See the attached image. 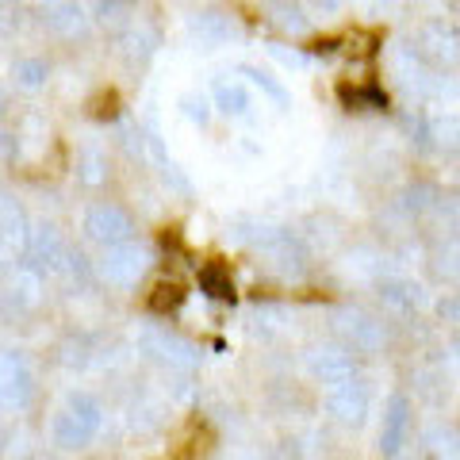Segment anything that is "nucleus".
Here are the masks:
<instances>
[{"label": "nucleus", "instance_id": "obj_1", "mask_svg": "<svg viewBox=\"0 0 460 460\" xmlns=\"http://www.w3.org/2000/svg\"><path fill=\"white\" fill-rule=\"evenodd\" d=\"M100 429V402L89 395H74L66 402V411L54 419V441L62 449H81L89 445Z\"/></svg>", "mask_w": 460, "mask_h": 460}, {"label": "nucleus", "instance_id": "obj_2", "mask_svg": "<svg viewBox=\"0 0 460 460\" xmlns=\"http://www.w3.org/2000/svg\"><path fill=\"white\" fill-rule=\"evenodd\" d=\"M411 50L438 69L456 66L460 62V31L449 20H426V23H419V31H414Z\"/></svg>", "mask_w": 460, "mask_h": 460}, {"label": "nucleus", "instance_id": "obj_3", "mask_svg": "<svg viewBox=\"0 0 460 460\" xmlns=\"http://www.w3.org/2000/svg\"><path fill=\"white\" fill-rule=\"evenodd\" d=\"M84 230H89V238L104 242V246H119V242H131L135 223L123 208L96 204V208H89V215H84Z\"/></svg>", "mask_w": 460, "mask_h": 460}, {"label": "nucleus", "instance_id": "obj_4", "mask_svg": "<svg viewBox=\"0 0 460 460\" xmlns=\"http://www.w3.org/2000/svg\"><path fill=\"white\" fill-rule=\"evenodd\" d=\"M326 411L334 414L338 422H345V426H361L365 414H368V392H365V384H357V380L338 384L334 392H330V399H326Z\"/></svg>", "mask_w": 460, "mask_h": 460}, {"label": "nucleus", "instance_id": "obj_5", "mask_svg": "<svg viewBox=\"0 0 460 460\" xmlns=\"http://www.w3.org/2000/svg\"><path fill=\"white\" fill-rule=\"evenodd\" d=\"M407 429H411V402H407V395H392L387 399V411H384V429H380L384 456H395L402 449Z\"/></svg>", "mask_w": 460, "mask_h": 460}, {"label": "nucleus", "instance_id": "obj_6", "mask_svg": "<svg viewBox=\"0 0 460 460\" xmlns=\"http://www.w3.org/2000/svg\"><path fill=\"white\" fill-rule=\"evenodd\" d=\"M142 269H146V253L135 250L131 242H119V246H108L104 253V277L115 280V284H131L142 277Z\"/></svg>", "mask_w": 460, "mask_h": 460}, {"label": "nucleus", "instance_id": "obj_7", "mask_svg": "<svg viewBox=\"0 0 460 460\" xmlns=\"http://www.w3.org/2000/svg\"><path fill=\"white\" fill-rule=\"evenodd\" d=\"M31 399V376L16 357L0 353V407H23Z\"/></svg>", "mask_w": 460, "mask_h": 460}, {"label": "nucleus", "instance_id": "obj_8", "mask_svg": "<svg viewBox=\"0 0 460 460\" xmlns=\"http://www.w3.org/2000/svg\"><path fill=\"white\" fill-rule=\"evenodd\" d=\"M234 35H238V23H234V16H226V12H199L192 20V39H199L208 50L226 47Z\"/></svg>", "mask_w": 460, "mask_h": 460}, {"label": "nucleus", "instance_id": "obj_9", "mask_svg": "<svg viewBox=\"0 0 460 460\" xmlns=\"http://www.w3.org/2000/svg\"><path fill=\"white\" fill-rule=\"evenodd\" d=\"M261 12H265V20L272 27H280V31H288V35H304L307 23H311L299 0H261Z\"/></svg>", "mask_w": 460, "mask_h": 460}, {"label": "nucleus", "instance_id": "obj_10", "mask_svg": "<svg viewBox=\"0 0 460 460\" xmlns=\"http://www.w3.org/2000/svg\"><path fill=\"white\" fill-rule=\"evenodd\" d=\"M311 372L314 376H323V384H345V380H353V361H349V353H341V349H314L311 353Z\"/></svg>", "mask_w": 460, "mask_h": 460}, {"label": "nucleus", "instance_id": "obj_11", "mask_svg": "<svg viewBox=\"0 0 460 460\" xmlns=\"http://www.w3.org/2000/svg\"><path fill=\"white\" fill-rule=\"evenodd\" d=\"M47 23L54 27L58 35H84V27H89V16H84V8L77 4V0H62V4H54L47 12Z\"/></svg>", "mask_w": 460, "mask_h": 460}, {"label": "nucleus", "instance_id": "obj_12", "mask_svg": "<svg viewBox=\"0 0 460 460\" xmlns=\"http://www.w3.org/2000/svg\"><path fill=\"white\" fill-rule=\"evenodd\" d=\"M426 138H434V146L456 154L460 150V111H445V115H434L426 127Z\"/></svg>", "mask_w": 460, "mask_h": 460}, {"label": "nucleus", "instance_id": "obj_13", "mask_svg": "<svg viewBox=\"0 0 460 460\" xmlns=\"http://www.w3.org/2000/svg\"><path fill=\"white\" fill-rule=\"evenodd\" d=\"M215 108L226 115H246L250 111V89L238 81H219L215 84Z\"/></svg>", "mask_w": 460, "mask_h": 460}, {"label": "nucleus", "instance_id": "obj_14", "mask_svg": "<svg viewBox=\"0 0 460 460\" xmlns=\"http://www.w3.org/2000/svg\"><path fill=\"white\" fill-rule=\"evenodd\" d=\"M199 292L230 304V299H234V280H230V272L223 265H204L199 269Z\"/></svg>", "mask_w": 460, "mask_h": 460}, {"label": "nucleus", "instance_id": "obj_15", "mask_svg": "<svg viewBox=\"0 0 460 460\" xmlns=\"http://www.w3.org/2000/svg\"><path fill=\"white\" fill-rule=\"evenodd\" d=\"M426 441H429V453L438 460H460V434L453 426H434L426 434Z\"/></svg>", "mask_w": 460, "mask_h": 460}, {"label": "nucleus", "instance_id": "obj_16", "mask_svg": "<svg viewBox=\"0 0 460 460\" xmlns=\"http://www.w3.org/2000/svg\"><path fill=\"white\" fill-rule=\"evenodd\" d=\"M341 100L349 108H361V111H384L387 108V96L376 89V84H357V89H341Z\"/></svg>", "mask_w": 460, "mask_h": 460}, {"label": "nucleus", "instance_id": "obj_17", "mask_svg": "<svg viewBox=\"0 0 460 460\" xmlns=\"http://www.w3.org/2000/svg\"><path fill=\"white\" fill-rule=\"evenodd\" d=\"M181 304H184V288L172 284V280H169V284H157L154 296L146 299V307H150L154 314H169V311H177Z\"/></svg>", "mask_w": 460, "mask_h": 460}, {"label": "nucleus", "instance_id": "obj_18", "mask_svg": "<svg viewBox=\"0 0 460 460\" xmlns=\"http://www.w3.org/2000/svg\"><path fill=\"white\" fill-rule=\"evenodd\" d=\"M154 42H157V35H154V27H146V23H131L127 27V35H123V47L131 54H138V58H146L154 50Z\"/></svg>", "mask_w": 460, "mask_h": 460}, {"label": "nucleus", "instance_id": "obj_19", "mask_svg": "<svg viewBox=\"0 0 460 460\" xmlns=\"http://www.w3.org/2000/svg\"><path fill=\"white\" fill-rule=\"evenodd\" d=\"M349 338L361 345V349H376V345L384 341V330L372 323V319H361V314H357V319L349 323Z\"/></svg>", "mask_w": 460, "mask_h": 460}, {"label": "nucleus", "instance_id": "obj_20", "mask_svg": "<svg viewBox=\"0 0 460 460\" xmlns=\"http://www.w3.org/2000/svg\"><path fill=\"white\" fill-rule=\"evenodd\" d=\"M16 77H20L23 89H35V84H42V77H47V62H20Z\"/></svg>", "mask_w": 460, "mask_h": 460}, {"label": "nucleus", "instance_id": "obj_21", "mask_svg": "<svg viewBox=\"0 0 460 460\" xmlns=\"http://www.w3.org/2000/svg\"><path fill=\"white\" fill-rule=\"evenodd\" d=\"M242 74H246V77H250L253 84H261V89H265V93H269L272 100H277V104H284V100H288V96H284V89H280V84H277V81H272L269 74H261V69H253V66H246V69H242Z\"/></svg>", "mask_w": 460, "mask_h": 460}, {"label": "nucleus", "instance_id": "obj_22", "mask_svg": "<svg viewBox=\"0 0 460 460\" xmlns=\"http://www.w3.org/2000/svg\"><path fill=\"white\" fill-rule=\"evenodd\" d=\"M184 111H189V119H199V123H208V100H196V96H189L184 100Z\"/></svg>", "mask_w": 460, "mask_h": 460}, {"label": "nucleus", "instance_id": "obj_23", "mask_svg": "<svg viewBox=\"0 0 460 460\" xmlns=\"http://www.w3.org/2000/svg\"><path fill=\"white\" fill-rule=\"evenodd\" d=\"M311 4L319 8V12H338V8H341V0H311Z\"/></svg>", "mask_w": 460, "mask_h": 460}, {"label": "nucleus", "instance_id": "obj_24", "mask_svg": "<svg viewBox=\"0 0 460 460\" xmlns=\"http://www.w3.org/2000/svg\"><path fill=\"white\" fill-rule=\"evenodd\" d=\"M0 108H4V96H0Z\"/></svg>", "mask_w": 460, "mask_h": 460}]
</instances>
